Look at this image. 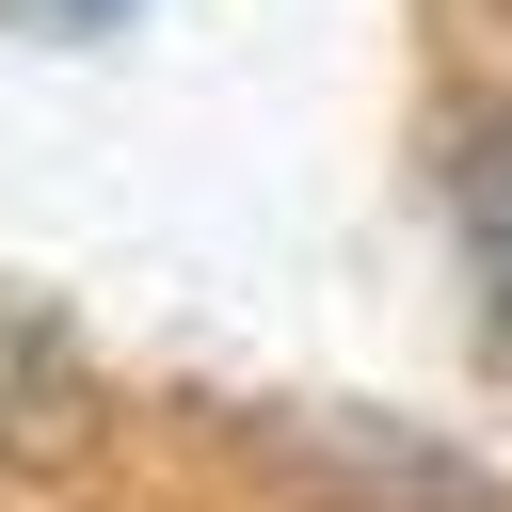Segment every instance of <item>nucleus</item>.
Segmentation results:
<instances>
[{
  "mask_svg": "<svg viewBox=\"0 0 512 512\" xmlns=\"http://www.w3.org/2000/svg\"><path fill=\"white\" fill-rule=\"evenodd\" d=\"M464 240H480V288H496V320H512V112H496L480 160H464Z\"/></svg>",
  "mask_w": 512,
  "mask_h": 512,
  "instance_id": "obj_1",
  "label": "nucleus"
},
{
  "mask_svg": "<svg viewBox=\"0 0 512 512\" xmlns=\"http://www.w3.org/2000/svg\"><path fill=\"white\" fill-rule=\"evenodd\" d=\"M32 16H64V32H80V16H112V0H32Z\"/></svg>",
  "mask_w": 512,
  "mask_h": 512,
  "instance_id": "obj_2",
  "label": "nucleus"
},
{
  "mask_svg": "<svg viewBox=\"0 0 512 512\" xmlns=\"http://www.w3.org/2000/svg\"><path fill=\"white\" fill-rule=\"evenodd\" d=\"M496 352H512V320H496Z\"/></svg>",
  "mask_w": 512,
  "mask_h": 512,
  "instance_id": "obj_3",
  "label": "nucleus"
}]
</instances>
